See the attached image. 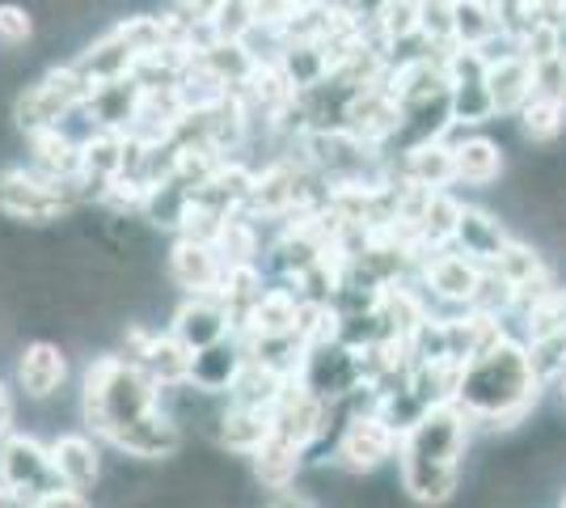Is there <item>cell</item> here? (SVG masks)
I'll return each mask as SVG.
<instances>
[{
  "instance_id": "ab89813d",
  "label": "cell",
  "mask_w": 566,
  "mask_h": 508,
  "mask_svg": "<svg viewBox=\"0 0 566 508\" xmlns=\"http://www.w3.org/2000/svg\"><path fill=\"white\" fill-rule=\"evenodd\" d=\"M271 508H317V505H313L308 496H301V491H292V487H287V491H275V505Z\"/></svg>"
},
{
  "instance_id": "4fadbf2b",
  "label": "cell",
  "mask_w": 566,
  "mask_h": 508,
  "mask_svg": "<svg viewBox=\"0 0 566 508\" xmlns=\"http://www.w3.org/2000/svg\"><path fill=\"white\" fill-rule=\"evenodd\" d=\"M486 90H491L495 115L516 120L520 111H524V102L533 97V64H528L520 51L499 55L495 64H486Z\"/></svg>"
},
{
  "instance_id": "52a82bcc",
  "label": "cell",
  "mask_w": 566,
  "mask_h": 508,
  "mask_svg": "<svg viewBox=\"0 0 566 508\" xmlns=\"http://www.w3.org/2000/svg\"><path fill=\"white\" fill-rule=\"evenodd\" d=\"M486 271L491 267L473 263L470 255H461L457 246L449 250H431L423 263H419V280L436 301H449V305H478V292L486 284Z\"/></svg>"
},
{
  "instance_id": "cb8c5ba5",
  "label": "cell",
  "mask_w": 566,
  "mask_h": 508,
  "mask_svg": "<svg viewBox=\"0 0 566 508\" xmlns=\"http://www.w3.org/2000/svg\"><path fill=\"white\" fill-rule=\"evenodd\" d=\"M51 462H55L60 484L76 487V491L94 487L97 470H102V462H97V445L85 433H69V436H60V440H51Z\"/></svg>"
},
{
  "instance_id": "ffe728a7",
  "label": "cell",
  "mask_w": 566,
  "mask_h": 508,
  "mask_svg": "<svg viewBox=\"0 0 566 508\" xmlns=\"http://www.w3.org/2000/svg\"><path fill=\"white\" fill-rule=\"evenodd\" d=\"M241 364H245V343L241 335H229L212 343V348H203V352H195V361H190V386L203 390V394H229V386L237 382V373H241Z\"/></svg>"
},
{
  "instance_id": "e0dca14e",
  "label": "cell",
  "mask_w": 566,
  "mask_h": 508,
  "mask_svg": "<svg viewBox=\"0 0 566 508\" xmlns=\"http://www.w3.org/2000/svg\"><path fill=\"white\" fill-rule=\"evenodd\" d=\"M398 178L401 183H415L427 191H449L457 183V162H452L449 141H427L398 153Z\"/></svg>"
},
{
  "instance_id": "5b68a950",
  "label": "cell",
  "mask_w": 566,
  "mask_h": 508,
  "mask_svg": "<svg viewBox=\"0 0 566 508\" xmlns=\"http://www.w3.org/2000/svg\"><path fill=\"white\" fill-rule=\"evenodd\" d=\"M90 94H94V85L76 73L72 64H60V69L39 76L34 85H25L22 97L13 102V120H18L25 136L39 132V127H60L69 115L85 111Z\"/></svg>"
},
{
  "instance_id": "f35d334b",
  "label": "cell",
  "mask_w": 566,
  "mask_h": 508,
  "mask_svg": "<svg viewBox=\"0 0 566 508\" xmlns=\"http://www.w3.org/2000/svg\"><path fill=\"white\" fill-rule=\"evenodd\" d=\"M9 436H13V394L0 382V440H9Z\"/></svg>"
},
{
  "instance_id": "9c48e42d",
  "label": "cell",
  "mask_w": 566,
  "mask_h": 508,
  "mask_svg": "<svg viewBox=\"0 0 566 508\" xmlns=\"http://www.w3.org/2000/svg\"><path fill=\"white\" fill-rule=\"evenodd\" d=\"M169 335L178 339V343H187L190 352H203V348H212L220 339L237 335V322L216 297H187V301L174 310Z\"/></svg>"
},
{
  "instance_id": "603a6c76",
  "label": "cell",
  "mask_w": 566,
  "mask_h": 508,
  "mask_svg": "<svg viewBox=\"0 0 566 508\" xmlns=\"http://www.w3.org/2000/svg\"><path fill=\"white\" fill-rule=\"evenodd\" d=\"M287 373H280L275 364H262L254 356H245L241 364V373H237V382L229 386V403L233 407H259V412H271L275 403H280V394L287 390Z\"/></svg>"
},
{
  "instance_id": "7bdbcfd3",
  "label": "cell",
  "mask_w": 566,
  "mask_h": 508,
  "mask_svg": "<svg viewBox=\"0 0 566 508\" xmlns=\"http://www.w3.org/2000/svg\"><path fill=\"white\" fill-rule=\"evenodd\" d=\"M563 398H566V377H563Z\"/></svg>"
},
{
  "instance_id": "d4e9b609",
  "label": "cell",
  "mask_w": 566,
  "mask_h": 508,
  "mask_svg": "<svg viewBox=\"0 0 566 508\" xmlns=\"http://www.w3.org/2000/svg\"><path fill=\"white\" fill-rule=\"evenodd\" d=\"M503 34L499 25V9L495 0H452V39L457 48H486L491 39Z\"/></svg>"
},
{
  "instance_id": "e575fe53",
  "label": "cell",
  "mask_w": 566,
  "mask_h": 508,
  "mask_svg": "<svg viewBox=\"0 0 566 508\" xmlns=\"http://www.w3.org/2000/svg\"><path fill=\"white\" fill-rule=\"evenodd\" d=\"M533 94L549 97V102H563L566 106V60L563 55H549L542 64H533Z\"/></svg>"
},
{
  "instance_id": "7a4b0ae2",
  "label": "cell",
  "mask_w": 566,
  "mask_h": 508,
  "mask_svg": "<svg viewBox=\"0 0 566 508\" xmlns=\"http://www.w3.org/2000/svg\"><path fill=\"white\" fill-rule=\"evenodd\" d=\"M537 398L542 382L528 361V343L516 335H503L491 352L473 356L457 390V407L486 428H516L537 407Z\"/></svg>"
},
{
  "instance_id": "ac0fdd59",
  "label": "cell",
  "mask_w": 566,
  "mask_h": 508,
  "mask_svg": "<svg viewBox=\"0 0 566 508\" xmlns=\"http://www.w3.org/2000/svg\"><path fill=\"white\" fill-rule=\"evenodd\" d=\"M69 377V356L55 343H25L18 356V390L25 398H51Z\"/></svg>"
},
{
  "instance_id": "8fae6325",
  "label": "cell",
  "mask_w": 566,
  "mask_h": 508,
  "mask_svg": "<svg viewBox=\"0 0 566 508\" xmlns=\"http://www.w3.org/2000/svg\"><path fill=\"white\" fill-rule=\"evenodd\" d=\"M169 276L187 297H216L220 280H224V263H220L216 246L178 238L169 246Z\"/></svg>"
},
{
  "instance_id": "4316f807",
  "label": "cell",
  "mask_w": 566,
  "mask_h": 508,
  "mask_svg": "<svg viewBox=\"0 0 566 508\" xmlns=\"http://www.w3.org/2000/svg\"><path fill=\"white\" fill-rule=\"evenodd\" d=\"M190 361H195V352H190L187 343H178L174 335H157L140 369L161 390H178L190 386Z\"/></svg>"
},
{
  "instance_id": "d6a6232c",
  "label": "cell",
  "mask_w": 566,
  "mask_h": 508,
  "mask_svg": "<svg viewBox=\"0 0 566 508\" xmlns=\"http://www.w3.org/2000/svg\"><path fill=\"white\" fill-rule=\"evenodd\" d=\"M491 271H499V276H503L512 289H520V284H528V280L545 276L549 267H545V259L537 255V246L512 238V242L503 246V255H499V263L491 267Z\"/></svg>"
},
{
  "instance_id": "7c38bea8",
  "label": "cell",
  "mask_w": 566,
  "mask_h": 508,
  "mask_svg": "<svg viewBox=\"0 0 566 508\" xmlns=\"http://www.w3.org/2000/svg\"><path fill=\"white\" fill-rule=\"evenodd\" d=\"M25 166L43 174L48 183H72L81 178V141H72L64 127H39L25 136Z\"/></svg>"
},
{
  "instance_id": "3957f363",
  "label": "cell",
  "mask_w": 566,
  "mask_h": 508,
  "mask_svg": "<svg viewBox=\"0 0 566 508\" xmlns=\"http://www.w3.org/2000/svg\"><path fill=\"white\" fill-rule=\"evenodd\" d=\"M470 415L457 403L427 407L398 440L401 458V487L419 500V505H444L457 479H461V458L470 445Z\"/></svg>"
},
{
  "instance_id": "b9f144b4",
  "label": "cell",
  "mask_w": 566,
  "mask_h": 508,
  "mask_svg": "<svg viewBox=\"0 0 566 508\" xmlns=\"http://www.w3.org/2000/svg\"><path fill=\"white\" fill-rule=\"evenodd\" d=\"M558 55L566 60V18L558 22Z\"/></svg>"
},
{
  "instance_id": "60d3db41",
  "label": "cell",
  "mask_w": 566,
  "mask_h": 508,
  "mask_svg": "<svg viewBox=\"0 0 566 508\" xmlns=\"http://www.w3.org/2000/svg\"><path fill=\"white\" fill-rule=\"evenodd\" d=\"M533 4H537V13L545 22H563L566 18V0H533Z\"/></svg>"
},
{
  "instance_id": "d6986e66",
  "label": "cell",
  "mask_w": 566,
  "mask_h": 508,
  "mask_svg": "<svg viewBox=\"0 0 566 508\" xmlns=\"http://www.w3.org/2000/svg\"><path fill=\"white\" fill-rule=\"evenodd\" d=\"M296 310H301V297L292 289H266L254 301V310L241 318L237 335L241 339H283L296 335Z\"/></svg>"
},
{
  "instance_id": "4dcf8cb0",
  "label": "cell",
  "mask_w": 566,
  "mask_h": 508,
  "mask_svg": "<svg viewBox=\"0 0 566 508\" xmlns=\"http://www.w3.org/2000/svg\"><path fill=\"white\" fill-rule=\"evenodd\" d=\"M516 120H520L524 141H533V145H554V141L566 132V106L563 102H549V97L533 94L528 102H524V111H520Z\"/></svg>"
},
{
  "instance_id": "277c9868",
  "label": "cell",
  "mask_w": 566,
  "mask_h": 508,
  "mask_svg": "<svg viewBox=\"0 0 566 508\" xmlns=\"http://www.w3.org/2000/svg\"><path fill=\"white\" fill-rule=\"evenodd\" d=\"M81 199H94L81 178L48 183L30 166H0V217L25 220V225H51L69 217Z\"/></svg>"
},
{
  "instance_id": "ba28073f",
  "label": "cell",
  "mask_w": 566,
  "mask_h": 508,
  "mask_svg": "<svg viewBox=\"0 0 566 508\" xmlns=\"http://www.w3.org/2000/svg\"><path fill=\"white\" fill-rule=\"evenodd\" d=\"M398 440L401 436L377 412H352L347 424H343V433H338V445H334V462L343 470L364 475V470H377L380 462L394 458L398 454Z\"/></svg>"
},
{
  "instance_id": "ee69618b",
  "label": "cell",
  "mask_w": 566,
  "mask_h": 508,
  "mask_svg": "<svg viewBox=\"0 0 566 508\" xmlns=\"http://www.w3.org/2000/svg\"><path fill=\"white\" fill-rule=\"evenodd\" d=\"M558 508H566V496H563V505H558Z\"/></svg>"
},
{
  "instance_id": "9a60e30c",
  "label": "cell",
  "mask_w": 566,
  "mask_h": 508,
  "mask_svg": "<svg viewBox=\"0 0 566 508\" xmlns=\"http://www.w3.org/2000/svg\"><path fill=\"white\" fill-rule=\"evenodd\" d=\"M140 81L136 76H123V81H106V85H94V94L85 102V115L94 127L102 132H132L136 123V111H140Z\"/></svg>"
},
{
  "instance_id": "836d02e7",
  "label": "cell",
  "mask_w": 566,
  "mask_h": 508,
  "mask_svg": "<svg viewBox=\"0 0 566 508\" xmlns=\"http://www.w3.org/2000/svg\"><path fill=\"white\" fill-rule=\"evenodd\" d=\"M528 361H533V373L537 382H563L566 377V331H554L545 339H533L528 343Z\"/></svg>"
},
{
  "instance_id": "30bf717a",
  "label": "cell",
  "mask_w": 566,
  "mask_h": 508,
  "mask_svg": "<svg viewBox=\"0 0 566 508\" xmlns=\"http://www.w3.org/2000/svg\"><path fill=\"white\" fill-rule=\"evenodd\" d=\"M271 419H275V433L280 436H292L296 445H313L317 436L326 433V424H331V403L317 398L313 390H305L292 377L287 390L280 394V403L271 407Z\"/></svg>"
},
{
  "instance_id": "44dd1931",
  "label": "cell",
  "mask_w": 566,
  "mask_h": 508,
  "mask_svg": "<svg viewBox=\"0 0 566 508\" xmlns=\"http://www.w3.org/2000/svg\"><path fill=\"white\" fill-rule=\"evenodd\" d=\"M452 162H457V183H465V187H491L499 183V174H503V148L499 141L491 136H482V132H465L461 141H452Z\"/></svg>"
},
{
  "instance_id": "f1b7e54d",
  "label": "cell",
  "mask_w": 566,
  "mask_h": 508,
  "mask_svg": "<svg viewBox=\"0 0 566 508\" xmlns=\"http://www.w3.org/2000/svg\"><path fill=\"white\" fill-rule=\"evenodd\" d=\"M212 246H216V255H220V263L224 267L259 263V255H262L259 220L250 217V212H233V217L224 220V229H220V238H216Z\"/></svg>"
},
{
  "instance_id": "2e32d148",
  "label": "cell",
  "mask_w": 566,
  "mask_h": 508,
  "mask_svg": "<svg viewBox=\"0 0 566 508\" xmlns=\"http://www.w3.org/2000/svg\"><path fill=\"white\" fill-rule=\"evenodd\" d=\"M123 153H127V136L123 132H102V127H94L81 141V183L90 187L94 199L115 178H123Z\"/></svg>"
},
{
  "instance_id": "1f68e13d",
  "label": "cell",
  "mask_w": 566,
  "mask_h": 508,
  "mask_svg": "<svg viewBox=\"0 0 566 508\" xmlns=\"http://www.w3.org/2000/svg\"><path fill=\"white\" fill-rule=\"evenodd\" d=\"M208 25L216 43H250L259 34V0H224Z\"/></svg>"
},
{
  "instance_id": "8992f818",
  "label": "cell",
  "mask_w": 566,
  "mask_h": 508,
  "mask_svg": "<svg viewBox=\"0 0 566 508\" xmlns=\"http://www.w3.org/2000/svg\"><path fill=\"white\" fill-rule=\"evenodd\" d=\"M0 479L9 487V496L18 505H34L51 491H60V475L51 462V445L34 440L25 433H13L9 440H0Z\"/></svg>"
},
{
  "instance_id": "74e56055",
  "label": "cell",
  "mask_w": 566,
  "mask_h": 508,
  "mask_svg": "<svg viewBox=\"0 0 566 508\" xmlns=\"http://www.w3.org/2000/svg\"><path fill=\"white\" fill-rule=\"evenodd\" d=\"M178 4V13L182 18H190V22H199V25H208L216 18V9L224 4V0H174Z\"/></svg>"
},
{
  "instance_id": "484cf974",
  "label": "cell",
  "mask_w": 566,
  "mask_h": 508,
  "mask_svg": "<svg viewBox=\"0 0 566 508\" xmlns=\"http://www.w3.org/2000/svg\"><path fill=\"white\" fill-rule=\"evenodd\" d=\"M461 212H465V204H461L452 191L431 195L423 220H419V229H415L419 250H423V255H431V250H449L452 238H457V225H461Z\"/></svg>"
},
{
  "instance_id": "f546056e",
  "label": "cell",
  "mask_w": 566,
  "mask_h": 508,
  "mask_svg": "<svg viewBox=\"0 0 566 508\" xmlns=\"http://www.w3.org/2000/svg\"><path fill=\"white\" fill-rule=\"evenodd\" d=\"M275 433V419L271 412H259V407H233L220 415V440L229 449H241V454H254L266 436Z\"/></svg>"
},
{
  "instance_id": "83f0119b",
  "label": "cell",
  "mask_w": 566,
  "mask_h": 508,
  "mask_svg": "<svg viewBox=\"0 0 566 508\" xmlns=\"http://www.w3.org/2000/svg\"><path fill=\"white\" fill-rule=\"evenodd\" d=\"M262 292H266V280H262V263H245V267H224V280H220V289H216V301L233 314V322L241 326V318L254 310V301H259Z\"/></svg>"
},
{
  "instance_id": "6da1fadb",
  "label": "cell",
  "mask_w": 566,
  "mask_h": 508,
  "mask_svg": "<svg viewBox=\"0 0 566 508\" xmlns=\"http://www.w3.org/2000/svg\"><path fill=\"white\" fill-rule=\"evenodd\" d=\"M81 412L90 433L132 458H169L182 445L178 424L161 415V386L123 356H94L85 369Z\"/></svg>"
},
{
  "instance_id": "f6af8a7d",
  "label": "cell",
  "mask_w": 566,
  "mask_h": 508,
  "mask_svg": "<svg viewBox=\"0 0 566 508\" xmlns=\"http://www.w3.org/2000/svg\"><path fill=\"white\" fill-rule=\"evenodd\" d=\"M563 305H566V289H563Z\"/></svg>"
},
{
  "instance_id": "7402d4cb",
  "label": "cell",
  "mask_w": 566,
  "mask_h": 508,
  "mask_svg": "<svg viewBox=\"0 0 566 508\" xmlns=\"http://www.w3.org/2000/svg\"><path fill=\"white\" fill-rule=\"evenodd\" d=\"M250 458H254V475H259L262 487H271V491H287V487L296 484V475H301L305 445H296L292 436L271 433L259 449L250 454Z\"/></svg>"
},
{
  "instance_id": "8d00e7d4",
  "label": "cell",
  "mask_w": 566,
  "mask_h": 508,
  "mask_svg": "<svg viewBox=\"0 0 566 508\" xmlns=\"http://www.w3.org/2000/svg\"><path fill=\"white\" fill-rule=\"evenodd\" d=\"M30 508H90V496L76 491V487H60V491H51L43 500H34Z\"/></svg>"
},
{
  "instance_id": "5bb4252c",
  "label": "cell",
  "mask_w": 566,
  "mask_h": 508,
  "mask_svg": "<svg viewBox=\"0 0 566 508\" xmlns=\"http://www.w3.org/2000/svg\"><path fill=\"white\" fill-rule=\"evenodd\" d=\"M507 242H512V234L503 229V220H499L491 208L465 204L461 225H457V238H452V246H457L461 255H470L473 263H482V267H495Z\"/></svg>"
},
{
  "instance_id": "d590c367",
  "label": "cell",
  "mask_w": 566,
  "mask_h": 508,
  "mask_svg": "<svg viewBox=\"0 0 566 508\" xmlns=\"http://www.w3.org/2000/svg\"><path fill=\"white\" fill-rule=\"evenodd\" d=\"M34 39V18L22 4H0V43L4 48H25Z\"/></svg>"
}]
</instances>
